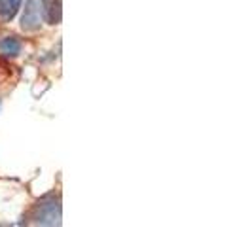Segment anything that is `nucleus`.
Wrapping results in <instances>:
<instances>
[{"instance_id": "obj_1", "label": "nucleus", "mask_w": 252, "mask_h": 227, "mask_svg": "<svg viewBox=\"0 0 252 227\" xmlns=\"http://www.w3.org/2000/svg\"><path fill=\"white\" fill-rule=\"evenodd\" d=\"M36 227H61V202L55 197H46L36 208Z\"/></svg>"}, {"instance_id": "obj_2", "label": "nucleus", "mask_w": 252, "mask_h": 227, "mask_svg": "<svg viewBox=\"0 0 252 227\" xmlns=\"http://www.w3.org/2000/svg\"><path fill=\"white\" fill-rule=\"evenodd\" d=\"M21 27H23V30H36V28H40L38 0H27L25 12H23V17H21Z\"/></svg>"}, {"instance_id": "obj_5", "label": "nucleus", "mask_w": 252, "mask_h": 227, "mask_svg": "<svg viewBox=\"0 0 252 227\" xmlns=\"http://www.w3.org/2000/svg\"><path fill=\"white\" fill-rule=\"evenodd\" d=\"M21 51V42L15 36H8L0 42V53L6 57H15Z\"/></svg>"}, {"instance_id": "obj_6", "label": "nucleus", "mask_w": 252, "mask_h": 227, "mask_svg": "<svg viewBox=\"0 0 252 227\" xmlns=\"http://www.w3.org/2000/svg\"><path fill=\"white\" fill-rule=\"evenodd\" d=\"M0 227H4V226H0Z\"/></svg>"}, {"instance_id": "obj_4", "label": "nucleus", "mask_w": 252, "mask_h": 227, "mask_svg": "<svg viewBox=\"0 0 252 227\" xmlns=\"http://www.w3.org/2000/svg\"><path fill=\"white\" fill-rule=\"evenodd\" d=\"M21 2L23 0H0V19L12 21L21 8Z\"/></svg>"}, {"instance_id": "obj_3", "label": "nucleus", "mask_w": 252, "mask_h": 227, "mask_svg": "<svg viewBox=\"0 0 252 227\" xmlns=\"http://www.w3.org/2000/svg\"><path fill=\"white\" fill-rule=\"evenodd\" d=\"M42 12H44V19L50 25H59L61 23V0H42Z\"/></svg>"}]
</instances>
